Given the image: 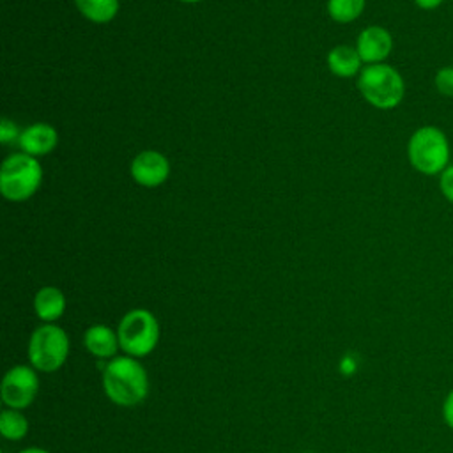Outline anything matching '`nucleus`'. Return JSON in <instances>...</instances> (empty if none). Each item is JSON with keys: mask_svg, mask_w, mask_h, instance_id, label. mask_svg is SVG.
<instances>
[{"mask_svg": "<svg viewBox=\"0 0 453 453\" xmlns=\"http://www.w3.org/2000/svg\"><path fill=\"white\" fill-rule=\"evenodd\" d=\"M103 389L115 405H138L149 395L147 370L136 357L115 356L103 370Z\"/></svg>", "mask_w": 453, "mask_h": 453, "instance_id": "obj_1", "label": "nucleus"}, {"mask_svg": "<svg viewBox=\"0 0 453 453\" xmlns=\"http://www.w3.org/2000/svg\"><path fill=\"white\" fill-rule=\"evenodd\" d=\"M407 159L421 175H441L451 163V145L446 133L437 126L418 127L407 142Z\"/></svg>", "mask_w": 453, "mask_h": 453, "instance_id": "obj_2", "label": "nucleus"}, {"mask_svg": "<svg viewBox=\"0 0 453 453\" xmlns=\"http://www.w3.org/2000/svg\"><path fill=\"white\" fill-rule=\"evenodd\" d=\"M357 87L365 101L377 110L396 108L405 96L402 74L389 64H370L361 69Z\"/></svg>", "mask_w": 453, "mask_h": 453, "instance_id": "obj_3", "label": "nucleus"}, {"mask_svg": "<svg viewBox=\"0 0 453 453\" xmlns=\"http://www.w3.org/2000/svg\"><path fill=\"white\" fill-rule=\"evenodd\" d=\"M119 345L126 356L145 357L159 342V322L156 315L145 308L129 310L117 326Z\"/></svg>", "mask_w": 453, "mask_h": 453, "instance_id": "obj_4", "label": "nucleus"}, {"mask_svg": "<svg viewBox=\"0 0 453 453\" xmlns=\"http://www.w3.org/2000/svg\"><path fill=\"white\" fill-rule=\"evenodd\" d=\"M42 180V168L34 156L25 152L11 154L0 168V191L11 202L30 198Z\"/></svg>", "mask_w": 453, "mask_h": 453, "instance_id": "obj_5", "label": "nucleus"}, {"mask_svg": "<svg viewBox=\"0 0 453 453\" xmlns=\"http://www.w3.org/2000/svg\"><path fill=\"white\" fill-rule=\"evenodd\" d=\"M69 336L57 324H42L30 334L28 361L37 372H57L69 356Z\"/></svg>", "mask_w": 453, "mask_h": 453, "instance_id": "obj_6", "label": "nucleus"}, {"mask_svg": "<svg viewBox=\"0 0 453 453\" xmlns=\"http://www.w3.org/2000/svg\"><path fill=\"white\" fill-rule=\"evenodd\" d=\"M39 393V377L34 366L16 365L7 370L0 384V396L5 407L23 411Z\"/></svg>", "mask_w": 453, "mask_h": 453, "instance_id": "obj_7", "label": "nucleus"}, {"mask_svg": "<svg viewBox=\"0 0 453 453\" xmlns=\"http://www.w3.org/2000/svg\"><path fill=\"white\" fill-rule=\"evenodd\" d=\"M131 175L140 186L156 188L168 179L170 163L157 150H142L131 163Z\"/></svg>", "mask_w": 453, "mask_h": 453, "instance_id": "obj_8", "label": "nucleus"}, {"mask_svg": "<svg viewBox=\"0 0 453 453\" xmlns=\"http://www.w3.org/2000/svg\"><path fill=\"white\" fill-rule=\"evenodd\" d=\"M356 50L365 64H382L393 50V37L384 27L372 25L357 35Z\"/></svg>", "mask_w": 453, "mask_h": 453, "instance_id": "obj_9", "label": "nucleus"}, {"mask_svg": "<svg viewBox=\"0 0 453 453\" xmlns=\"http://www.w3.org/2000/svg\"><path fill=\"white\" fill-rule=\"evenodd\" d=\"M18 143L21 150L28 156H44L57 147L58 134L53 126L46 122H35L21 131Z\"/></svg>", "mask_w": 453, "mask_h": 453, "instance_id": "obj_10", "label": "nucleus"}, {"mask_svg": "<svg viewBox=\"0 0 453 453\" xmlns=\"http://www.w3.org/2000/svg\"><path fill=\"white\" fill-rule=\"evenodd\" d=\"M83 345L85 349L99 359H113L117 354L119 336L117 331H113L106 324H94L83 333Z\"/></svg>", "mask_w": 453, "mask_h": 453, "instance_id": "obj_11", "label": "nucleus"}, {"mask_svg": "<svg viewBox=\"0 0 453 453\" xmlns=\"http://www.w3.org/2000/svg\"><path fill=\"white\" fill-rule=\"evenodd\" d=\"M34 311L42 324H55L65 311V296L57 287H42L34 297Z\"/></svg>", "mask_w": 453, "mask_h": 453, "instance_id": "obj_12", "label": "nucleus"}, {"mask_svg": "<svg viewBox=\"0 0 453 453\" xmlns=\"http://www.w3.org/2000/svg\"><path fill=\"white\" fill-rule=\"evenodd\" d=\"M361 64H363V60H361L359 53L352 46H345V44L334 46L327 53V65H329L331 73L340 78H350V76L357 74L361 69Z\"/></svg>", "mask_w": 453, "mask_h": 453, "instance_id": "obj_13", "label": "nucleus"}, {"mask_svg": "<svg viewBox=\"0 0 453 453\" xmlns=\"http://www.w3.org/2000/svg\"><path fill=\"white\" fill-rule=\"evenodd\" d=\"M78 11L92 23H108L119 12V0H74Z\"/></svg>", "mask_w": 453, "mask_h": 453, "instance_id": "obj_14", "label": "nucleus"}, {"mask_svg": "<svg viewBox=\"0 0 453 453\" xmlns=\"http://www.w3.org/2000/svg\"><path fill=\"white\" fill-rule=\"evenodd\" d=\"M0 434L9 441H21L28 434V419L18 409L5 407L0 412Z\"/></svg>", "mask_w": 453, "mask_h": 453, "instance_id": "obj_15", "label": "nucleus"}, {"mask_svg": "<svg viewBox=\"0 0 453 453\" xmlns=\"http://www.w3.org/2000/svg\"><path fill=\"white\" fill-rule=\"evenodd\" d=\"M366 0H327V12L338 23H350L361 16Z\"/></svg>", "mask_w": 453, "mask_h": 453, "instance_id": "obj_16", "label": "nucleus"}, {"mask_svg": "<svg viewBox=\"0 0 453 453\" xmlns=\"http://www.w3.org/2000/svg\"><path fill=\"white\" fill-rule=\"evenodd\" d=\"M434 87L439 96L453 99V65H442L435 71Z\"/></svg>", "mask_w": 453, "mask_h": 453, "instance_id": "obj_17", "label": "nucleus"}, {"mask_svg": "<svg viewBox=\"0 0 453 453\" xmlns=\"http://www.w3.org/2000/svg\"><path fill=\"white\" fill-rule=\"evenodd\" d=\"M439 191L453 205V163H449L439 175Z\"/></svg>", "mask_w": 453, "mask_h": 453, "instance_id": "obj_18", "label": "nucleus"}, {"mask_svg": "<svg viewBox=\"0 0 453 453\" xmlns=\"http://www.w3.org/2000/svg\"><path fill=\"white\" fill-rule=\"evenodd\" d=\"M19 134L21 133L18 131V126L12 120H9L7 117H4L2 124H0V142L4 145H7V143L14 142L16 138H19Z\"/></svg>", "mask_w": 453, "mask_h": 453, "instance_id": "obj_19", "label": "nucleus"}, {"mask_svg": "<svg viewBox=\"0 0 453 453\" xmlns=\"http://www.w3.org/2000/svg\"><path fill=\"white\" fill-rule=\"evenodd\" d=\"M441 416H442L444 425H446L449 430H453V388L446 393V396H444V400H442Z\"/></svg>", "mask_w": 453, "mask_h": 453, "instance_id": "obj_20", "label": "nucleus"}, {"mask_svg": "<svg viewBox=\"0 0 453 453\" xmlns=\"http://www.w3.org/2000/svg\"><path fill=\"white\" fill-rule=\"evenodd\" d=\"M412 2L421 11H435L444 4V0H412Z\"/></svg>", "mask_w": 453, "mask_h": 453, "instance_id": "obj_21", "label": "nucleus"}, {"mask_svg": "<svg viewBox=\"0 0 453 453\" xmlns=\"http://www.w3.org/2000/svg\"><path fill=\"white\" fill-rule=\"evenodd\" d=\"M19 453H50V451H48V449H42V448H37V446H32V448L21 449Z\"/></svg>", "mask_w": 453, "mask_h": 453, "instance_id": "obj_22", "label": "nucleus"}, {"mask_svg": "<svg viewBox=\"0 0 453 453\" xmlns=\"http://www.w3.org/2000/svg\"><path fill=\"white\" fill-rule=\"evenodd\" d=\"M180 2H188V4H195V2H202V0H180Z\"/></svg>", "mask_w": 453, "mask_h": 453, "instance_id": "obj_23", "label": "nucleus"}]
</instances>
